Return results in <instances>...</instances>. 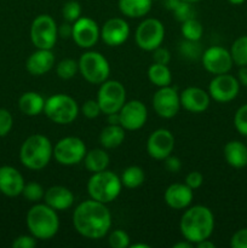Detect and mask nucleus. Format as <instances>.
Wrapping results in <instances>:
<instances>
[{"instance_id":"obj_51","label":"nucleus","mask_w":247,"mask_h":248,"mask_svg":"<svg viewBox=\"0 0 247 248\" xmlns=\"http://www.w3.org/2000/svg\"><path fill=\"white\" fill-rule=\"evenodd\" d=\"M196 247L198 248H215L216 245L213 244L212 241H210L208 239H206V240H202V241H200L199 244H196Z\"/></svg>"},{"instance_id":"obj_24","label":"nucleus","mask_w":247,"mask_h":248,"mask_svg":"<svg viewBox=\"0 0 247 248\" xmlns=\"http://www.w3.org/2000/svg\"><path fill=\"white\" fill-rule=\"evenodd\" d=\"M224 157L228 165L234 169L247 166V145L239 140H230L224 147Z\"/></svg>"},{"instance_id":"obj_41","label":"nucleus","mask_w":247,"mask_h":248,"mask_svg":"<svg viewBox=\"0 0 247 248\" xmlns=\"http://www.w3.org/2000/svg\"><path fill=\"white\" fill-rule=\"evenodd\" d=\"M81 113L85 118L87 119H96L99 114L102 113L101 107H99L97 99H89V101L85 102L81 107Z\"/></svg>"},{"instance_id":"obj_23","label":"nucleus","mask_w":247,"mask_h":248,"mask_svg":"<svg viewBox=\"0 0 247 248\" xmlns=\"http://www.w3.org/2000/svg\"><path fill=\"white\" fill-rule=\"evenodd\" d=\"M53 65H55V56L52 51L44 50V48H38L35 52L29 56L26 62V68L29 74L35 77L46 74L52 69Z\"/></svg>"},{"instance_id":"obj_12","label":"nucleus","mask_w":247,"mask_h":248,"mask_svg":"<svg viewBox=\"0 0 247 248\" xmlns=\"http://www.w3.org/2000/svg\"><path fill=\"white\" fill-rule=\"evenodd\" d=\"M153 108L160 118H174L181 109V97L177 90L171 86L159 87L153 96Z\"/></svg>"},{"instance_id":"obj_3","label":"nucleus","mask_w":247,"mask_h":248,"mask_svg":"<svg viewBox=\"0 0 247 248\" xmlns=\"http://www.w3.org/2000/svg\"><path fill=\"white\" fill-rule=\"evenodd\" d=\"M27 228L31 235L38 240H50L60 229L57 211L46 203H36L27 213Z\"/></svg>"},{"instance_id":"obj_42","label":"nucleus","mask_w":247,"mask_h":248,"mask_svg":"<svg viewBox=\"0 0 247 248\" xmlns=\"http://www.w3.org/2000/svg\"><path fill=\"white\" fill-rule=\"evenodd\" d=\"M230 246L232 248H247V228L237 230L232 235L230 240Z\"/></svg>"},{"instance_id":"obj_10","label":"nucleus","mask_w":247,"mask_h":248,"mask_svg":"<svg viewBox=\"0 0 247 248\" xmlns=\"http://www.w3.org/2000/svg\"><path fill=\"white\" fill-rule=\"evenodd\" d=\"M86 145L79 137H64L53 147V157L63 166H74L80 164L86 155Z\"/></svg>"},{"instance_id":"obj_14","label":"nucleus","mask_w":247,"mask_h":248,"mask_svg":"<svg viewBox=\"0 0 247 248\" xmlns=\"http://www.w3.org/2000/svg\"><path fill=\"white\" fill-rule=\"evenodd\" d=\"M201 62L203 68L213 75H219L229 73L232 68V58L230 51L222 46H211L203 51L201 56Z\"/></svg>"},{"instance_id":"obj_1","label":"nucleus","mask_w":247,"mask_h":248,"mask_svg":"<svg viewBox=\"0 0 247 248\" xmlns=\"http://www.w3.org/2000/svg\"><path fill=\"white\" fill-rule=\"evenodd\" d=\"M73 225L81 236L99 240L110 230L111 215L106 203L91 199L77 206L73 213Z\"/></svg>"},{"instance_id":"obj_29","label":"nucleus","mask_w":247,"mask_h":248,"mask_svg":"<svg viewBox=\"0 0 247 248\" xmlns=\"http://www.w3.org/2000/svg\"><path fill=\"white\" fill-rule=\"evenodd\" d=\"M148 79L157 87L170 86L172 81V74L166 64L153 63L148 69Z\"/></svg>"},{"instance_id":"obj_33","label":"nucleus","mask_w":247,"mask_h":248,"mask_svg":"<svg viewBox=\"0 0 247 248\" xmlns=\"http://www.w3.org/2000/svg\"><path fill=\"white\" fill-rule=\"evenodd\" d=\"M77 70H79V64L77 61L72 60V58L62 60L61 62H58L57 67H56V73L63 80H69L74 78Z\"/></svg>"},{"instance_id":"obj_5","label":"nucleus","mask_w":247,"mask_h":248,"mask_svg":"<svg viewBox=\"0 0 247 248\" xmlns=\"http://www.w3.org/2000/svg\"><path fill=\"white\" fill-rule=\"evenodd\" d=\"M123 189V183L118 174L104 170L92 173L87 182V193L90 198L102 203H109L116 200Z\"/></svg>"},{"instance_id":"obj_49","label":"nucleus","mask_w":247,"mask_h":248,"mask_svg":"<svg viewBox=\"0 0 247 248\" xmlns=\"http://www.w3.org/2000/svg\"><path fill=\"white\" fill-rule=\"evenodd\" d=\"M179 2H181V0H162L164 6L166 7L167 10H170V11H173V10L178 6Z\"/></svg>"},{"instance_id":"obj_52","label":"nucleus","mask_w":247,"mask_h":248,"mask_svg":"<svg viewBox=\"0 0 247 248\" xmlns=\"http://www.w3.org/2000/svg\"><path fill=\"white\" fill-rule=\"evenodd\" d=\"M173 248H193V244L191 242H189L188 240H185V241L183 242H177V244L173 245Z\"/></svg>"},{"instance_id":"obj_56","label":"nucleus","mask_w":247,"mask_h":248,"mask_svg":"<svg viewBox=\"0 0 247 248\" xmlns=\"http://www.w3.org/2000/svg\"><path fill=\"white\" fill-rule=\"evenodd\" d=\"M153 1H155V0H153Z\"/></svg>"},{"instance_id":"obj_32","label":"nucleus","mask_w":247,"mask_h":248,"mask_svg":"<svg viewBox=\"0 0 247 248\" xmlns=\"http://www.w3.org/2000/svg\"><path fill=\"white\" fill-rule=\"evenodd\" d=\"M181 31L184 39L190 41H199L203 33L202 24H201V22L198 21L196 18H191L183 22L181 27Z\"/></svg>"},{"instance_id":"obj_2","label":"nucleus","mask_w":247,"mask_h":248,"mask_svg":"<svg viewBox=\"0 0 247 248\" xmlns=\"http://www.w3.org/2000/svg\"><path fill=\"white\" fill-rule=\"evenodd\" d=\"M179 229L184 240H188L193 245L210 239L215 229V217L212 211L202 205L188 207L182 216Z\"/></svg>"},{"instance_id":"obj_37","label":"nucleus","mask_w":247,"mask_h":248,"mask_svg":"<svg viewBox=\"0 0 247 248\" xmlns=\"http://www.w3.org/2000/svg\"><path fill=\"white\" fill-rule=\"evenodd\" d=\"M174 14V18L177 19L178 22L183 23V22L188 21V19L195 18L196 16V11L194 9L193 4L186 1H182L178 4V6L173 10Z\"/></svg>"},{"instance_id":"obj_53","label":"nucleus","mask_w":247,"mask_h":248,"mask_svg":"<svg viewBox=\"0 0 247 248\" xmlns=\"http://www.w3.org/2000/svg\"><path fill=\"white\" fill-rule=\"evenodd\" d=\"M131 248H150L149 245L147 244H133V245H130Z\"/></svg>"},{"instance_id":"obj_50","label":"nucleus","mask_w":247,"mask_h":248,"mask_svg":"<svg viewBox=\"0 0 247 248\" xmlns=\"http://www.w3.org/2000/svg\"><path fill=\"white\" fill-rule=\"evenodd\" d=\"M108 124L109 125H120V116L119 113L108 114Z\"/></svg>"},{"instance_id":"obj_31","label":"nucleus","mask_w":247,"mask_h":248,"mask_svg":"<svg viewBox=\"0 0 247 248\" xmlns=\"http://www.w3.org/2000/svg\"><path fill=\"white\" fill-rule=\"evenodd\" d=\"M230 55L234 64L239 67L247 65V35L240 36L232 43Z\"/></svg>"},{"instance_id":"obj_28","label":"nucleus","mask_w":247,"mask_h":248,"mask_svg":"<svg viewBox=\"0 0 247 248\" xmlns=\"http://www.w3.org/2000/svg\"><path fill=\"white\" fill-rule=\"evenodd\" d=\"M82 161H84L87 171H90L91 173H96V172L107 170L110 159H109V155L106 150L96 148V149H91L90 152H86V155H85Z\"/></svg>"},{"instance_id":"obj_44","label":"nucleus","mask_w":247,"mask_h":248,"mask_svg":"<svg viewBox=\"0 0 247 248\" xmlns=\"http://www.w3.org/2000/svg\"><path fill=\"white\" fill-rule=\"evenodd\" d=\"M36 246V239L33 235H21L12 242L14 248H33Z\"/></svg>"},{"instance_id":"obj_20","label":"nucleus","mask_w":247,"mask_h":248,"mask_svg":"<svg viewBox=\"0 0 247 248\" xmlns=\"http://www.w3.org/2000/svg\"><path fill=\"white\" fill-rule=\"evenodd\" d=\"M23 176L12 166L0 167V191L9 198L21 195L24 188Z\"/></svg>"},{"instance_id":"obj_6","label":"nucleus","mask_w":247,"mask_h":248,"mask_svg":"<svg viewBox=\"0 0 247 248\" xmlns=\"http://www.w3.org/2000/svg\"><path fill=\"white\" fill-rule=\"evenodd\" d=\"M44 114L52 123L68 125L79 115V106L73 97L64 93H57L46 99Z\"/></svg>"},{"instance_id":"obj_48","label":"nucleus","mask_w":247,"mask_h":248,"mask_svg":"<svg viewBox=\"0 0 247 248\" xmlns=\"http://www.w3.org/2000/svg\"><path fill=\"white\" fill-rule=\"evenodd\" d=\"M237 80H239L240 85L247 87V65L240 67L239 73H237Z\"/></svg>"},{"instance_id":"obj_7","label":"nucleus","mask_w":247,"mask_h":248,"mask_svg":"<svg viewBox=\"0 0 247 248\" xmlns=\"http://www.w3.org/2000/svg\"><path fill=\"white\" fill-rule=\"evenodd\" d=\"M79 72L90 84L101 85L108 80L110 65L108 60L97 51H87L82 53L79 62Z\"/></svg>"},{"instance_id":"obj_36","label":"nucleus","mask_w":247,"mask_h":248,"mask_svg":"<svg viewBox=\"0 0 247 248\" xmlns=\"http://www.w3.org/2000/svg\"><path fill=\"white\" fill-rule=\"evenodd\" d=\"M62 16L65 22L74 23L81 17V5L75 0H69L62 7Z\"/></svg>"},{"instance_id":"obj_38","label":"nucleus","mask_w":247,"mask_h":248,"mask_svg":"<svg viewBox=\"0 0 247 248\" xmlns=\"http://www.w3.org/2000/svg\"><path fill=\"white\" fill-rule=\"evenodd\" d=\"M108 244L111 248H127L130 247V236L121 229L113 230L108 237Z\"/></svg>"},{"instance_id":"obj_8","label":"nucleus","mask_w":247,"mask_h":248,"mask_svg":"<svg viewBox=\"0 0 247 248\" xmlns=\"http://www.w3.org/2000/svg\"><path fill=\"white\" fill-rule=\"evenodd\" d=\"M97 102L101 107L102 113L106 115L119 113L126 103L125 87L118 80H106L99 87Z\"/></svg>"},{"instance_id":"obj_55","label":"nucleus","mask_w":247,"mask_h":248,"mask_svg":"<svg viewBox=\"0 0 247 248\" xmlns=\"http://www.w3.org/2000/svg\"><path fill=\"white\" fill-rule=\"evenodd\" d=\"M182 1H186V2H190V4H195V2L201 1V0H182Z\"/></svg>"},{"instance_id":"obj_16","label":"nucleus","mask_w":247,"mask_h":248,"mask_svg":"<svg viewBox=\"0 0 247 248\" xmlns=\"http://www.w3.org/2000/svg\"><path fill=\"white\" fill-rule=\"evenodd\" d=\"M174 149V137L167 128H157L147 140V152L154 160L164 161Z\"/></svg>"},{"instance_id":"obj_19","label":"nucleus","mask_w":247,"mask_h":248,"mask_svg":"<svg viewBox=\"0 0 247 248\" xmlns=\"http://www.w3.org/2000/svg\"><path fill=\"white\" fill-rule=\"evenodd\" d=\"M179 97H181V107H183L189 113H203L207 110L211 103L208 92L200 87H186L182 91Z\"/></svg>"},{"instance_id":"obj_15","label":"nucleus","mask_w":247,"mask_h":248,"mask_svg":"<svg viewBox=\"0 0 247 248\" xmlns=\"http://www.w3.org/2000/svg\"><path fill=\"white\" fill-rule=\"evenodd\" d=\"M99 38H101V29L94 19L90 17H80L73 23L72 39L79 47H93Z\"/></svg>"},{"instance_id":"obj_35","label":"nucleus","mask_w":247,"mask_h":248,"mask_svg":"<svg viewBox=\"0 0 247 248\" xmlns=\"http://www.w3.org/2000/svg\"><path fill=\"white\" fill-rule=\"evenodd\" d=\"M179 51L188 60H198V58H201L203 53L202 47L199 44V41L190 40H184L179 46Z\"/></svg>"},{"instance_id":"obj_43","label":"nucleus","mask_w":247,"mask_h":248,"mask_svg":"<svg viewBox=\"0 0 247 248\" xmlns=\"http://www.w3.org/2000/svg\"><path fill=\"white\" fill-rule=\"evenodd\" d=\"M153 52V61L154 63H159V64H169L170 61H171V53L167 48L161 47H156L155 50L152 51Z\"/></svg>"},{"instance_id":"obj_39","label":"nucleus","mask_w":247,"mask_h":248,"mask_svg":"<svg viewBox=\"0 0 247 248\" xmlns=\"http://www.w3.org/2000/svg\"><path fill=\"white\" fill-rule=\"evenodd\" d=\"M234 126L241 136L247 137V104L240 107L234 116Z\"/></svg>"},{"instance_id":"obj_22","label":"nucleus","mask_w":247,"mask_h":248,"mask_svg":"<svg viewBox=\"0 0 247 248\" xmlns=\"http://www.w3.org/2000/svg\"><path fill=\"white\" fill-rule=\"evenodd\" d=\"M44 201L55 211H65L74 203V194L63 186H53L45 190Z\"/></svg>"},{"instance_id":"obj_34","label":"nucleus","mask_w":247,"mask_h":248,"mask_svg":"<svg viewBox=\"0 0 247 248\" xmlns=\"http://www.w3.org/2000/svg\"><path fill=\"white\" fill-rule=\"evenodd\" d=\"M22 195L24 196V199L31 201V202H39V201L44 199L45 189L43 188L41 184L36 183V182H29V183L24 184Z\"/></svg>"},{"instance_id":"obj_21","label":"nucleus","mask_w":247,"mask_h":248,"mask_svg":"<svg viewBox=\"0 0 247 248\" xmlns=\"http://www.w3.org/2000/svg\"><path fill=\"white\" fill-rule=\"evenodd\" d=\"M164 198L165 202L172 210H184V208H188L193 201V189L189 188L185 183L171 184L165 190Z\"/></svg>"},{"instance_id":"obj_30","label":"nucleus","mask_w":247,"mask_h":248,"mask_svg":"<svg viewBox=\"0 0 247 248\" xmlns=\"http://www.w3.org/2000/svg\"><path fill=\"white\" fill-rule=\"evenodd\" d=\"M144 171L139 166H130L124 170L120 179L121 183L127 189H136L144 182Z\"/></svg>"},{"instance_id":"obj_11","label":"nucleus","mask_w":247,"mask_h":248,"mask_svg":"<svg viewBox=\"0 0 247 248\" xmlns=\"http://www.w3.org/2000/svg\"><path fill=\"white\" fill-rule=\"evenodd\" d=\"M136 44L144 51H153L161 46L165 39V27L159 19L147 18L136 29Z\"/></svg>"},{"instance_id":"obj_27","label":"nucleus","mask_w":247,"mask_h":248,"mask_svg":"<svg viewBox=\"0 0 247 248\" xmlns=\"http://www.w3.org/2000/svg\"><path fill=\"white\" fill-rule=\"evenodd\" d=\"M125 140V128L121 125H109L102 130L99 142L104 149H114L121 145Z\"/></svg>"},{"instance_id":"obj_40","label":"nucleus","mask_w":247,"mask_h":248,"mask_svg":"<svg viewBox=\"0 0 247 248\" xmlns=\"http://www.w3.org/2000/svg\"><path fill=\"white\" fill-rule=\"evenodd\" d=\"M14 119H12L11 113L7 109H0V137H5L9 135L12 128Z\"/></svg>"},{"instance_id":"obj_47","label":"nucleus","mask_w":247,"mask_h":248,"mask_svg":"<svg viewBox=\"0 0 247 248\" xmlns=\"http://www.w3.org/2000/svg\"><path fill=\"white\" fill-rule=\"evenodd\" d=\"M57 33H58V36H61V38H62V39L72 38L73 23H69V22H65V23L61 24L60 27H57Z\"/></svg>"},{"instance_id":"obj_25","label":"nucleus","mask_w":247,"mask_h":248,"mask_svg":"<svg viewBox=\"0 0 247 248\" xmlns=\"http://www.w3.org/2000/svg\"><path fill=\"white\" fill-rule=\"evenodd\" d=\"M44 107H45V99L36 92H26L18 99L19 110L27 116H36L40 113H44Z\"/></svg>"},{"instance_id":"obj_13","label":"nucleus","mask_w":247,"mask_h":248,"mask_svg":"<svg viewBox=\"0 0 247 248\" xmlns=\"http://www.w3.org/2000/svg\"><path fill=\"white\" fill-rule=\"evenodd\" d=\"M240 90V82L232 75L219 74L215 75L208 85V94L211 98L219 103H228L236 98Z\"/></svg>"},{"instance_id":"obj_18","label":"nucleus","mask_w":247,"mask_h":248,"mask_svg":"<svg viewBox=\"0 0 247 248\" xmlns=\"http://www.w3.org/2000/svg\"><path fill=\"white\" fill-rule=\"evenodd\" d=\"M130 36L127 22L120 17L108 19L101 28V38L108 46H120Z\"/></svg>"},{"instance_id":"obj_17","label":"nucleus","mask_w":247,"mask_h":248,"mask_svg":"<svg viewBox=\"0 0 247 248\" xmlns=\"http://www.w3.org/2000/svg\"><path fill=\"white\" fill-rule=\"evenodd\" d=\"M119 116H120V125L125 128V131H137L147 123V107L138 99L126 102L119 111Z\"/></svg>"},{"instance_id":"obj_4","label":"nucleus","mask_w":247,"mask_h":248,"mask_svg":"<svg viewBox=\"0 0 247 248\" xmlns=\"http://www.w3.org/2000/svg\"><path fill=\"white\" fill-rule=\"evenodd\" d=\"M53 156V147L44 135H33L27 138L19 150L22 165L31 171L45 169Z\"/></svg>"},{"instance_id":"obj_54","label":"nucleus","mask_w":247,"mask_h":248,"mask_svg":"<svg viewBox=\"0 0 247 248\" xmlns=\"http://www.w3.org/2000/svg\"><path fill=\"white\" fill-rule=\"evenodd\" d=\"M228 1L232 5H241V4H244L246 0H228Z\"/></svg>"},{"instance_id":"obj_9","label":"nucleus","mask_w":247,"mask_h":248,"mask_svg":"<svg viewBox=\"0 0 247 248\" xmlns=\"http://www.w3.org/2000/svg\"><path fill=\"white\" fill-rule=\"evenodd\" d=\"M57 24L50 15H39L31 26V40L36 48L52 50L57 41Z\"/></svg>"},{"instance_id":"obj_26","label":"nucleus","mask_w":247,"mask_h":248,"mask_svg":"<svg viewBox=\"0 0 247 248\" xmlns=\"http://www.w3.org/2000/svg\"><path fill=\"white\" fill-rule=\"evenodd\" d=\"M119 10L130 18H140L149 14L153 0H119Z\"/></svg>"},{"instance_id":"obj_46","label":"nucleus","mask_w":247,"mask_h":248,"mask_svg":"<svg viewBox=\"0 0 247 248\" xmlns=\"http://www.w3.org/2000/svg\"><path fill=\"white\" fill-rule=\"evenodd\" d=\"M165 161V167L169 172H172V173H177V172L181 170L182 167V162L179 160V157L174 156V155H169L166 159L164 160Z\"/></svg>"},{"instance_id":"obj_45","label":"nucleus","mask_w":247,"mask_h":248,"mask_svg":"<svg viewBox=\"0 0 247 248\" xmlns=\"http://www.w3.org/2000/svg\"><path fill=\"white\" fill-rule=\"evenodd\" d=\"M184 183H185L186 186H189V188H191L193 190H195V189L200 188V186H202L203 177H202V174L200 173V172L191 171V172H189L188 174H186L185 182H184Z\"/></svg>"}]
</instances>
